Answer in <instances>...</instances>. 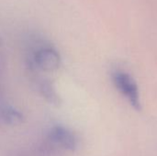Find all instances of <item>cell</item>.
Instances as JSON below:
<instances>
[{
    "mask_svg": "<svg viewBox=\"0 0 157 156\" xmlns=\"http://www.w3.org/2000/svg\"><path fill=\"white\" fill-rule=\"evenodd\" d=\"M38 90L40 94L50 103L52 104H58L59 103V97L56 93L55 88L53 87L52 82L48 79L41 78L38 80L37 83Z\"/></svg>",
    "mask_w": 157,
    "mask_h": 156,
    "instance_id": "obj_4",
    "label": "cell"
},
{
    "mask_svg": "<svg viewBox=\"0 0 157 156\" xmlns=\"http://www.w3.org/2000/svg\"><path fill=\"white\" fill-rule=\"evenodd\" d=\"M52 139L59 143L66 149H71V150L75 149V139L74 135L64 128H61V127L54 128L52 131Z\"/></svg>",
    "mask_w": 157,
    "mask_h": 156,
    "instance_id": "obj_3",
    "label": "cell"
},
{
    "mask_svg": "<svg viewBox=\"0 0 157 156\" xmlns=\"http://www.w3.org/2000/svg\"><path fill=\"white\" fill-rule=\"evenodd\" d=\"M0 118L6 123H14L21 120V116L18 112H17L12 108H4L0 112Z\"/></svg>",
    "mask_w": 157,
    "mask_h": 156,
    "instance_id": "obj_5",
    "label": "cell"
},
{
    "mask_svg": "<svg viewBox=\"0 0 157 156\" xmlns=\"http://www.w3.org/2000/svg\"><path fill=\"white\" fill-rule=\"evenodd\" d=\"M111 81L118 92L135 109L141 108L138 86L133 77L125 70L115 68L111 72Z\"/></svg>",
    "mask_w": 157,
    "mask_h": 156,
    "instance_id": "obj_1",
    "label": "cell"
},
{
    "mask_svg": "<svg viewBox=\"0 0 157 156\" xmlns=\"http://www.w3.org/2000/svg\"><path fill=\"white\" fill-rule=\"evenodd\" d=\"M30 59L31 67L45 72L57 70L61 64V56L59 52L50 45L37 46L33 50Z\"/></svg>",
    "mask_w": 157,
    "mask_h": 156,
    "instance_id": "obj_2",
    "label": "cell"
}]
</instances>
